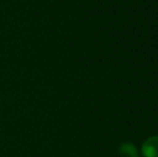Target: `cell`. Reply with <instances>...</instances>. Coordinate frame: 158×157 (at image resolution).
I'll return each instance as SVG.
<instances>
[{
	"label": "cell",
	"mask_w": 158,
	"mask_h": 157,
	"mask_svg": "<svg viewBox=\"0 0 158 157\" xmlns=\"http://www.w3.org/2000/svg\"><path fill=\"white\" fill-rule=\"evenodd\" d=\"M143 155L145 157H158V137H153L144 143Z\"/></svg>",
	"instance_id": "cell-1"
},
{
	"label": "cell",
	"mask_w": 158,
	"mask_h": 157,
	"mask_svg": "<svg viewBox=\"0 0 158 157\" xmlns=\"http://www.w3.org/2000/svg\"><path fill=\"white\" fill-rule=\"evenodd\" d=\"M121 156L122 157H138L137 151L131 144H124L121 147Z\"/></svg>",
	"instance_id": "cell-2"
}]
</instances>
